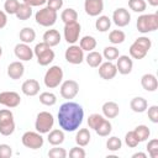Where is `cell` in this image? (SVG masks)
Listing matches in <instances>:
<instances>
[{
  "instance_id": "cell-1",
  "label": "cell",
  "mask_w": 158,
  "mask_h": 158,
  "mask_svg": "<svg viewBox=\"0 0 158 158\" xmlns=\"http://www.w3.org/2000/svg\"><path fill=\"white\" fill-rule=\"evenodd\" d=\"M84 110L81 105L74 101H67L58 110V123L63 131L74 132L83 123Z\"/></svg>"
},
{
  "instance_id": "cell-2",
  "label": "cell",
  "mask_w": 158,
  "mask_h": 158,
  "mask_svg": "<svg viewBox=\"0 0 158 158\" xmlns=\"http://www.w3.org/2000/svg\"><path fill=\"white\" fill-rule=\"evenodd\" d=\"M151 47H152L151 38H148L146 36H141V37L136 38L135 42L130 46V49H128L130 57L133 59H143L147 56Z\"/></svg>"
},
{
  "instance_id": "cell-3",
  "label": "cell",
  "mask_w": 158,
  "mask_h": 158,
  "mask_svg": "<svg viewBox=\"0 0 158 158\" xmlns=\"http://www.w3.org/2000/svg\"><path fill=\"white\" fill-rule=\"evenodd\" d=\"M33 54L37 58V63L42 67H46L48 64H51L54 59V51L52 49V47H49L48 44H46L44 42L37 43L33 48Z\"/></svg>"
},
{
  "instance_id": "cell-4",
  "label": "cell",
  "mask_w": 158,
  "mask_h": 158,
  "mask_svg": "<svg viewBox=\"0 0 158 158\" xmlns=\"http://www.w3.org/2000/svg\"><path fill=\"white\" fill-rule=\"evenodd\" d=\"M136 26L141 33H149L156 31L158 28V14H143L138 16Z\"/></svg>"
},
{
  "instance_id": "cell-5",
  "label": "cell",
  "mask_w": 158,
  "mask_h": 158,
  "mask_svg": "<svg viewBox=\"0 0 158 158\" xmlns=\"http://www.w3.org/2000/svg\"><path fill=\"white\" fill-rule=\"evenodd\" d=\"M53 125H54V117L51 112L41 111L37 114L35 121V128L37 132H40L41 135L48 133L53 128Z\"/></svg>"
},
{
  "instance_id": "cell-6",
  "label": "cell",
  "mask_w": 158,
  "mask_h": 158,
  "mask_svg": "<svg viewBox=\"0 0 158 158\" xmlns=\"http://www.w3.org/2000/svg\"><path fill=\"white\" fill-rule=\"evenodd\" d=\"M57 19H58L57 11L49 9L48 6L42 7V9L38 10V11L36 12V15H35L36 22H37L40 26H43V27H51V26H53V25L57 22Z\"/></svg>"
},
{
  "instance_id": "cell-7",
  "label": "cell",
  "mask_w": 158,
  "mask_h": 158,
  "mask_svg": "<svg viewBox=\"0 0 158 158\" xmlns=\"http://www.w3.org/2000/svg\"><path fill=\"white\" fill-rule=\"evenodd\" d=\"M44 85L49 89H54L59 86V84L63 81V69L59 65H52L46 72L43 78Z\"/></svg>"
},
{
  "instance_id": "cell-8",
  "label": "cell",
  "mask_w": 158,
  "mask_h": 158,
  "mask_svg": "<svg viewBox=\"0 0 158 158\" xmlns=\"http://www.w3.org/2000/svg\"><path fill=\"white\" fill-rule=\"evenodd\" d=\"M15 131L14 114L9 109L0 110V133L2 136H10Z\"/></svg>"
},
{
  "instance_id": "cell-9",
  "label": "cell",
  "mask_w": 158,
  "mask_h": 158,
  "mask_svg": "<svg viewBox=\"0 0 158 158\" xmlns=\"http://www.w3.org/2000/svg\"><path fill=\"white\" fill-rule=\"evenodd\" d=\"M21 142L26 148L30 149H38L43 146L44 139L42 137V135L40 132H35V131H26L22 137H21Z\"/></svg>"
},
{
  "instance_id": "cell-10",
  "label": "cell",
  "mask_w": 158,
  "mask_h": 158,
  "mask_svg": "<svg viewBox=\"0 0 158 158\" xmlns=\"http://www.w3.org/2000/svg\"><path fill=\"white\" fill-rule=\"evenodd\" d=\"M80 31H81V26L78 21L64 23L63 35H64V40L67 41V43L68 44H75V42L79 40Z\"/></svg>"
},
{
  "instance_id": "cell-11",
  "label": "cell",
  "mask_w": 158,
  "mask_h": 158,
  "mask_svg": "<svg viewBox=\"0 0 158 158\" xmlns=\"http://www.w3.org/2000/svg\"><path fill=\"white\" fill-rule=\"evenodd\" d=\"M64 57H65V60L70 64H80L83 63L84 60V51L78 46V44H70L67 49H65V53H64Z\"/></svg>"
},
{
  "instance_id": "cell-12",
  "label": "cell",
  "mask_w": 158,
  "mask_h": 158,
  "mask_svg": "<svg viewBox=\"0 0 158 158\" xmlns=\"http://www.w3.org/2000/svg\"><path fill=\"white\" fill-rule=\"evenodd\" d=\"M78 93H79V84L75 80L68 79V80H64L63 83H60V95H62V98H64L67 100H70V99H74Z\"/></svg>"
},
{
  "instance_id": "cell-13",
  "label": "cell",
  "mask_w": 158,
  "mask_h": 158,
  "mask_svg": "<svg viewBox=\"0 0 158 158\" xmlns=\"http://www.w3.org/2000/svg\"><path fill=\"white\" fill-rule=\"evenodd\" d=\"M21 102L20 94L16 91H2L0 93V105H4L9 109L17 107Z\"/></svg>"
},
{
  "instance_id": "cell-14",
  "label": "cell",
  "mask_w": 158,
  "mask_h": 158,
  "mask_svg": "<svg viewBox=\"0 0 158 158\" xmlns=\"http://www.w3.org/2000/svg\"><path fill=\"white\" fill-rule=\"evenodd\" d=\"M14 53L16 56L17 59H20L21 62H28L33 58V49L27 44V43H17L14 48Z\"/></svg>"
},
{
  "instance_id": "cell-15",
  "label": "cell",
  "mask_w": 158,
  "mask_h": 158,
  "mask_svg": "<svg viewBox=\"0 0 158 158\" xmlns=\"http://www.w3.org/2000/svg\"><path fill=\"white\" fill-rule=\"evenodd\" d=\"M116 69L120 74L122 75H127L132 72V68H133V60L130 56H126V54H122V56H118L116 58Z\"/></svg>"
},
{
  "instance_id": "cell-16",
  "label": "cell",
  "mask_w": 158,
  "mask_h": 158,
  "mask_svg": "<svg viewBox=\"0 0 158 158\" xmlns=\"http://www.w3.org/2000/svg\"><path fill=\"white\" fill-rule=\"evenodd\" d=\"M131 15L125 7H117L112 14V22L118 27H125L130 23Z\"/></svg>"
},
{
  "instance_id": "cell-17",
  "label": "cell",
  "mask_w": 158,
  "mask_h": 158,
  "mask_svg": "<svg viewBox=\"0 0 158 158\" xmlns=\"http://www.w3.org/2000/svg\"><path fill=\"white\" fill-rule=\"evenodd\" d=\"M98 68H99V75H100V78L104 79V80H111V79H114V78L116 77V74H117L116 65H115L112 62H110V60L102 62Z\"/></svg>"
},
{
  "instance_id": "cell-18",
  "label": "cell",
  "mask_w": 158,
  "mask_h": 158,
  "mask_svg": "<svg viewBox=\"0 0 158 158\" xmlns=\"http://www.w3.org/2000/svg\"><path fill=\"white\" fill-rule=\"evenodd\" d=\"M84 10L89 16H100V14L104 11V0H85Z\"/></svg>"
},
{
  "instance_id": "cell-19",
  "label": "cell",
  "mask_w": 158,
  "mask_h": 158,
  "mask_svg": "<svg viewBox=\"0 0 158 158\" xmlns=\"http://www.w3.org/2000/svg\"><path fill=\"white\" fill-rule=\"evenodd\" d=\"M23 73H25V65L22 64L21 60H15L7 65V75L12 80H17L22 78Z\"/></svg>"
},
{
  "instance_id": "cell-20",
  "label": "cell",
  "mask_w": 158,
  "mask_h": 158,
  "mask_svg": "<svg viewBox=\"0 0 158 158\" xmlns=\"http://www.w3.org/2000/svg\"><path fill=\"white\" fill-rule=\"evenodd\" d=\"M40 83L36 79H27L21 85V91L26 96H36L40 93Z\"/></svg>"
},
{
  "instance_id": "cell-21",
  "label": "cell",
  "mask_w": 158,
  "mask_h": 158,
  "mask_svg": "<svg viewBox=\"0 0 158 158\" xmlns=\"http://www.w3.org/2000/svg\"><path fill=\"white\" fill-rule=\"evenodd\" d=\"M141 85L146 91H156L158 88V80L157 77L152 73H146L141 77Z\"/></svg>"
},
{
  "instance_id": "cell-22",
  "label": "cell",
  "mask_w": 158,
  "mask_h": 158,
  "mask_svg": "<svg viewBox=\"0 0 158 158\" xmlns=\"http://www.w3.org/2000/svg\"><path fill=\"white\" fill-rule=\"evenodd\" d=\"M101 111H102V116L104 117L115 118L120 114V107H118V104L115 102V101H106V102L102 104Z\"/></svg>"
},
{
  "instance_id": "cell-23",
  "label": "cell",
  "mask_w": 158,
  "mask_h": 158,
  "mask_svg": "<svg viewBox=\"0 0 158 158\" xmlns=\"http://www.w3.org/2000/svg\"><path fill=\"white\" fill-rule=\"evenodd\" d=\"M42 38H43V42L46 44H48L49 47H54V46L59 44V42H60V33L57 30H54V28L47 30L43 33V37Z\"/></svg>"
},
{
  "instance_id": "cell-24",
  "label": "cell",
  "mask_w": 158,
  "mask_h": 158,
  "mask_svg": "<svg viewBox=\"0 0 158 158\" xmlns=\"http://www.w3.org/2000/svg\"><path fill=\"white\" fill-rule=\"evenodd\" d=\"M130 107L133 112H137V114H142L147 110L148 107V102L142 96H136L133 98L131 101H130Z\"/></svg>"
},
{
  "instance_id": "cell-25",
  "label": "cell",
  "mask_w": 158,
  "mask_h": 158,
  "mask_svg": "<svg viewBox=\"0 0 158 158\" xmlns=\"http://www.w3.org/2000/svg\"><path fill=\"white\" fill-rule=\"evenodd\" d=\"M64 132L62 128H54L48 132V142L52 146H60L64 142Z\"/></svg>"
},
{
  "instance_id": "cell-26",
  "label": "cell",
  "mask_w": 158,
  "mask_h": 158,
  "mask_svg": "<svg viewBox=\"0 0 158 158\" xmlns=\"http://www.w3.org/2000/svg\"><path fill=\"white\" fill-rule=\"evenodd\" d=\"M84 59L86 60V63H88L89 67L98 68L102 63V54L100 52H96V51H90Z\"/></svg>"
},
{
  "instance_id": "cell-27",
  "label": "cell",
  "mask_w": 158,
  "mask_h": 158,
  "mask_svg": "<svg viewBox=\"0 0 158 158\" xmlns=\"http://www.w3.org/2000/svg\"><path fill=\"white\" fill-rule=\"evenodd\" d=\"M90 138H91V135L88 128H79V131L75 135V142L80 147L88 146L90 142Z\"/></svg>"
},
{
  "instance_id": "cell-28",
  "label": "cell",
  "mask_w": 158,
  "mask_h": 158,
  "mask_svg": "<svg viewBox=\"0 0 158 158\" xmlns=\"http://www.w3.org/2000/svg\"><path fill=\"white\" fill-rule=\"evenodd\" d=\"M19 37H20V41L21 42L30 44V43H32L36 40V31L32 27H23L20 31Z\"/></svg>"
},
{
  "instance_id": "cell-29",
  "label": "cell",
  "mask_w": 158,
  "mask_h": 158,
  "mask_svg": "<svg viewBox=\"0 0 158 158\" xmlns=\"http://www.w3.org/2000/svg\"><path fill=\"white\" fill-rule=\"evenodd\" d=\"M15 15H16V17H17L19 20H21V21H26V20H28V19L32 16V7L28 6L27 4L22 2V4L19 5V7H17Z\"/></svg>"
},
{
  "instance_id": "cell-30",
  "label": "cell",
  "mask_w": 158,
  "mask_h": 158,
  "mask_svg": "<svg viewBox=\"0 0 158 158\" xmlns=\"http://www.w3.org/2000/svg\"><path fill=\"white\" fill-rule=\"evenodd\" d=\"M111 27V19L106 15H101L96 19L95 21V28L99 31V32H106L109 31Z\"/></svg>"
},
{
  "instance_id": "cell-31",
  "label": "cell",
  "mask_w": 158,
  "mask_h": 158,
  "mask_svg": "<svg viewBox=\"0 0 158 158\" xmlns=\"http://www.w3.org/2000/svg\"><path fill=\"white\" fill-rule=\"evenodd\" d=\"M79 47L83 51H86V52L94 51L95 47H96L95 37H93V36H84V37H81L80 41H79Z\"/></svg>"
},
{
  "instance_id": "cell-32",
  "label": "cell",
  "mask_w": 158,
  "mask_h": 158,
  "mask_svg": "<svg viewBox=\"0 0 158 158\" xmlns=\"http://www.w3.org/2000/svg\"><path fill=\"white\" fill-rule=\"evenodd\" d=\"M94 131H95L99 136H101V137H107V136L111 133V131H112V125H111V122H110L109 120L104 118L102 122H101Z\"/></svg>"
},
{
  "instance_id": "cell-33",
  "label": "cell",
  "mask_w": 158,
  "mask_h": 158,
  "mask_svg": "<svg viewBox=\"0 0 158 158\" xmlns=\"http://www.w3.org/2000/svg\"><path fill=\"white\" fill-rule=\"evenodd\" d=\"M133 132H135V135H136V137L138 138L139 142L147 141V139L149 138V136H151V130H149L148 126H146V125H138V126L133 130Z\"/></svg>"
},
{
  "instance_id": "cell-34",
  "label": "cell",
  "mask_w": 158,
  "mask_h": 158,
  "mask_svg": "<svg viewBox=\"0 0 158 158\" xmlns=\"http://www.w3.org/2000/svg\"><path fill=\"white\" fill-rule=\"evenodd\" d=\"M60 20L64 22V23H68V22H74L78 20V12L72 9V7H68L65 10L62 11L60 14Z\"/></svg>"
},
{
  "instance_id": "cell-35",
  "label": "cell",
  "mask_w": 158,
  "mask_h": 158,
  "mask_svg": "<svg viewBox=\"0 0 158 158\" xmlns=\"http://www.w3.org/2000/svg\"><path fill=\"white\" fill-rule=\"evenodd\" d=\"M40 102L46 106H53L57 102V96L51 91H43L40 94Z\"/></svg>"
},
{
  "instance_id": "cell-36",
  "label": "cell",
  "mask_w": 158,
  "mask_h": 158,
  "mask_svg": "<svg viewBox=\"0 0 158 158\" xmlns=\"http://www.w3.org/2000/svg\"><path fill=\"white\" fill-rule=\"evenodd\" d=\"M126 40V35L122 30H112L109 33V41L112 44H120Z\"/></svg>"
},
{
  "instance_id": "cell-37",
  "label": "cell",
  "mask_w": 158,
  "mask_h": 158,
  "mask_svg": "<svg viewBox=\"0 0 158 158\" xmlns=\"http://www.w3.org/2000/svg\"><path fill=\"white\" fill-rule=\"evenodd\" d=\"M121 147H122V141H121L118 137L111 136V137L107 138V141H106V148H107L109 151H111V152H117V151L121 149Z\"/></svg>"
},
{
  "instance_id": "cell-38",
  "label": "cell",
  "mask_w": 158,
  "mask_h": 158,
  "mask_svg": "<svg viewBox=\"0 0 158 158\" xmlns=\"http://www.w3.org/2000/svg\"><path fill=\"white\" fill-rule=\"evenodd\" d=\"M118 56H120V52H118V49H117L115 46H107V47H105L104 51H102V57H104L105 59L110 60V62L115 60Z\"/></svg>"
},
{
  "instance_id": "cell-39",
  "label": "cell",
  "mask_w": 158,
  "mask_h": 158,
  "mask_svg": "<svg viewBox=\"0 0 158 158\" xmlns=\"http://www.w3.org/2000/svg\"><path fill=\"white\" fill-rule=\"evenodd\" d=\"M128 7L135 12H143L147 7L144 0H128Z\"/></svg>"
},
{
  "instance_id": "cell-40",
  "label": "cell",
  "mask_w": 158,
  "mask_h": 158,
  "mask_svg": "<svg viewBox=\"0 0 158 158\" xmlns=\"http://www.w3.org/2000/svg\"><path fill=\"white\" fill-rule=\"evenodd\" d=\"M104 118H105V117H104L102 115H100V114H91V115H89V117H88V126H89L90 128L95 130V128L102 122Z\"/></svg>"
},
{
  "instance_id": "cell-41",
  "label": "cell",
  "mask_w": 158,
  "mask_h": 158,
  "mask_svg": "<svg viewBox=\"0 0 158 158\" xmlns=\"http://www.w3.org/2000/svg\"><path fill=\"white\" fill-rule=\"evenodd\" d=\"M19 5H20L19 0H6L4 2V10L7 15H15Z\"/></svg>"
},
{
  "instance_id": "cell-42",
  "label": "cell",
  "mask_w": 158,
  "mask_h": 158,
  "mask_svg": "<svg viewBox=\"0 0 158 158\" xmlns=\"http://www.w3.org/2000/svg\"><path fill=\"white\" fill-rule=\"evenodd\" d=\"M146 148H147L148 154L151 156V158H158V139L157 138H153V139L148 141Z\"/></svg>"
},
{
  "instance_id": "cell-43",
  "label": "cell",
  "mask_w": 158,
  "mask_h": 158,
  "mask_svg": "<svg viewBox=\"0 0 158 158\" xmlns=\"http://www.w3.org/2000/svg\"><path fill=\"white\" fill-rule=\"evenodd\" d=\"M125 143H126L127 147H130V148H135V147L138 146L139 141H138V138L136 137V135H135L133 131H128V132L125 135Z\"/></svg>"
},
{
  "instance_id": "cell-44",
  "label": "cell",
  "mask_w": 158,
  "mask_h": 158,
  "mask_svg": "<svg viewBox=\"0 0 158 158\" xmlns=\"http://www.w3.org/2000/svg\"><path fill=\"white\" fill-rule=\"evenodd\" d=\"M67 156H68L67 151L58 146H54V148H51L48 151V157L51 158H65Z\"/></svg>"
},
{
  "instance_id": "cell-45",
  "label": "cell",
  "mask_w": 158,
  "mask_h": 158,
  "mask_svg": "<svg viewBox=\"0 0 158 158\" xmlns=\"http://www.w3.org/2000/svg\"><path fill=\"white\" fill-rule=\"evenodd\" d=\"M85 156H86V152H85L84 148H81L80 146L73 147V148L69 151V157H70V158H85Z\"/></svg>"
},
{
  "instance_id": "cell-46",
  "label": "cell",
  "mask_w": 158,
  "mask_h": 158,
  "mask_svg": "<svg viewBox=\"0 0 158 158\" xmlns=\"http://www.w3.org/2000/svg\"><path fill=\"white\" fill-rule=\"evenodd\" d=\"M147 109H148L147 114H148L149 121L153 122V123H158V106L157 105H152V106H149Z\"/></svg>"
},
{
  "instance_id": "cell-47",
  "label": "cell",
  "mask_w": 158,
  "mask_h": 158,
  "mask_svg": "<svg viewBox=\"0 0 158 158\" xmlns=\"http://www.w3.org/2000/svg\"><path fill=\"white\" fill-rule=\"evenodd\" d=\"M12 156V148L11 146L6 143L0 144V158H10Z\"/></svg>"
},
{
  "instance_id": "cell-48",
  "label": "cell",
  "mask_w": 158,
  "mask_h": 158,
  "mask_svg": "<svg viewBox=\"0 0 158 158\" xmlns=\"http://www.w3.org/2000/svg\"><path fill=\"white\" fill-rule=\"evenodd\" d=\"M47 6L54 11H58L63 6V0H47Z\"/></svg>"
},
{
  "instance_id": "cell-49",
  "label": "cell",
  "mask_w": 158,
  "mask_h": 158,
  "mask_svg": "<svg viewBox=\"0 0 158 158\" xmlns=\"http://www.w3.org/2000/svg\"><path fill=\"white\" fill-rule=\"evenodd\" d=\"M25 4H27L28 6L31 7H35V6H42L47 2V0H22Z\"/></svg>"
},
{
  "instance_id": "cell-50",
  "label": "cell",
  "mask_w": 158,
  "mask_h": 158,
  "mask_svg": "<svg viewBox=\"0 0 158 158\" xmlns=\"http://www.w3.org/2000/svg\"><path fill=\"white\" fill-rule=\"evenodd\" d=\"M7 23V14L5 11H1L0 10V30L4 28Z\"/></svg>"
},
{
  "instance_id": "cell-51",
  "label": "cell",
  "mask_w": 158,
  "mask_h": 158,
  "mask_svg": "<svg viewBox=\"0 0 158 158\" xmlns=\"http://www.w3.org/2000/svg\"><path fill=\"white\" fill-rule=\"evenodd\" d=\"M132 158H147V154L143 152H137L132 154Z\"/></svg>"
},
{
  "instance_id": "cell-52",
  "label": "cell",
  "mask_w": 158,
  "mask_h": 158,
  "mask_svg": "<svg viewBox=\"0 0 158 158\" xmlns=\"http://www.w3.org/2000/svg\"><path fill=\"white\" fill-rule=\"evenodd\" d=\"M148 4L151 6H158V0H148Z\"/></svg>"
},
{
  "instance_id": "cell-53",
  "label": "cell",
  "mask_w": 158,
  "mask_h": 158,
  "mask_svg": "<svg viewBox=\"0 0 158 158\" xmlns=\"http://www.w3.org/2000/svg\"><path fill=\"white\" fill-rule=\"evenodd\" d=\"M2 56V48H1V46H0V57Z\"/></svg>"
}]
</instances>
